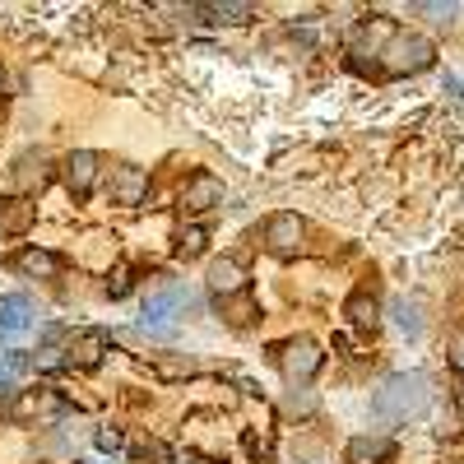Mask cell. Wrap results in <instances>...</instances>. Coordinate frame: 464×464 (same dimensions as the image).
Here are the masks:
<instances>
[{
    "mask_svg": "<svg viewBox=\"0 0 464 464\" xmlns=\"http://www.w3.org/2000/svg\"><path fill=\"white\" fill-rule=\"evenodd\" d=\"M428 409H432V381L422 372H395L376 391V413L385 422H409V418H422Z\"/></svg>",
    "mask_w": 464,
    "mask_h": 464,
    "instance_id": "cell-1",
    "label": "cell"
},
{
    "mask_svg": "<svg viewBox=\"0 0 464 464\" xmlns=\"http://www.w3.org/2000/svg\"><path fill=\"white\" fill-rule=\"evenodd\" d=\"M381 56H385V70L391 74H422V70H432L437 47L428 43V37H418V33H395Z\"/></svg>",
    "mask_w": 464,
    "mask_h": 464,
    "instance_id": "cell-2",
    "label": "cell"
},
{
    "mask_svg": "<svg viewBox=\"0 0 464 464\" xmlns=\"http://www.w3.org/2000/svg\"><path fill=\"white\" fill-rule=\"evenodd\" d=\"M186 302H190L186 288H168L159 297H149L144 302V316H140V330L144 334H172V321H177V312H181Z\"/></svg>",
    "mask_w": 464,
    "mask_h": 464,
    "instance_id": "cell-3",
    "label": "cell"
},
{
    "mask_svg": "<svg viewBox=\"0 0 464 464\" xmlns=\"http://www.w3.org/2000/svg\"><path fill=\"white\" fill-rule=\"evenodd\" d=\"M279 362H284V376H288L293 385H302V381H312V376L321 372L325 353H321V343H316V339H293V343H284Z\"/></svg>",
    "mask_w": 464,
    "mask_h": 464,
    "instance_id": "cell-4",
    "label": "cell"
},
{
    "mask_svg": "<svg viewBox=\"0 0 464 464\" xmlns=\"http://www.w3.org/2000/svg\"><path fill=\"white\" fill-rule=\"evenodd\" d=\"M302 242H306V223L297 214H275L265 223V246L275 256H297Z\"/></svg>",
    "mask_w": 464,
    "mask_h": 464,
    "instance_id": "cell-5",
    "label": "cell"
},
{
    "mask_svg": "<svg viewBox=\"0 0 464 464\" xmlns=\"http://www.w3.org/2000/svg\"><path fill=\"white\" fill-rule=\"evenodd\" d=\"M111 200L116 205H144L149 200V172L126 163V168H116L111 172Z\"/></svg>",
    "mask_w": 464,
    "mask_h": 464,
    "instance_id": "cell-6",
    "label": "cell"
},
{
    "mask_svg": "<svg viewBox=\"0 0 464 464\" xmlns=\"http://www.w3.org/2000/svg\"><path fill=\"white\" fill-rule=\"evenodd\" d=\"M98 181V153L93 149H74L70 159H65V186H70V196H89Z\"/></svg>",
    "mask_w": 464,
    "mask_h": 464,
    "instance_id": "cell-7",
    "label": "cell"
},
{
    "mask_svg": "<svg viewBox=\"0 0 464 464\" xmlns=\"http://www.w3.org/2000/svg\"><path fill=\"white\" fill-rule=\"evenodd\" d=\"M181 205H186V209H214V205H223V181H218L214 172L186 177V186H181Z\"/></svg>",
    "mask_w": 464,
    "mask_h": 464,
    "instance_id": "cell-8",
    "label": "cell"
},
{
    "mask_svg": "<svg viewBox=\"0 0 464 464\" xmlns=\"http://www.w3.org/2000/svg\"><path fill=\"white\" fill-rule=\"evenodd\" d=\"M246 265L242 260H232V256H223V260H214L209 265V288L218 293V297H232V293H242L246 288Z\"/></svg>",
    "mask_w": 464,
    "mask_h": 464,
    "instance_id": "cell-9",
    "label": "cell"
},
{
    "mask_svg": "<svg viewBox=\"0 0 464 464\" xmlns=\"http://www.w3.org/2000/svg\"><path fill=\"white\" fill-rule=\"evenodd\" d=\"M395 455L391 437H353L348 441V464H385Z\"/></svg>",
    "mask_w": 464,
    "mask_h": 464,
    "instance_id": "cell-10",
    "label": "cell"
},
{
    "mask_svg": "<svg viewBox=\"0 0 464 464\" xmlns=\"http://www.w3.org/2000/svg\"><path fill=\"white\" fill-rule=\"evenodd\" d=\"M28 325H33V302H28L24 293L0 297V334H19V330H28Z\"/></svg>",
    "mask_w": 464,
    "mask_h": 464,
    "instance_id": "cell-11",
    "label": "cell"
},
{
    "mask_svg": "<svg viewBox=\"0 0 464 464\" xmlns=\"http://www.w3.org/2000/svg\"><path fill=\"white\" fill-rule=\"evenodd\" d=\"M47 159L43 153H19L14 159V172H10V181L19 186V190H33V186H47Z\"/></svg>",
    "mask_w": 464,
    "mask_h": 464,
    "instance_id": "cell-12",
    "label": "cell"
},
{
    "mask_svg": "<svg viewBox=\"0 0 464 464\" xmlns=\"http://www.w3.org/2000/svg\"><path fill=\"white\" fill-rule=\"evenodd\" d=\"M14 269H19V275H33V279H56L61 275V256H52V251H24L14 260Z\"/></svg>",
    "mask_w": 464,
    "mask_h": 464,
    "instance_id": "cell-13",
    "label": "cell"
},
{
    "mask_svg": "<svg viewBox=\"0 0 464 464\" xmlns=\"http://www.w3.org/2000/svg\"><path fill=\"white\" fill-rule=\"evenodd\" d=\"M196 14H209V24H251L256 5H242V0H223V5H200Z\"/></svg>",
    "mask_w": 464,
    "mask_h": 464,
    "instance_id": "cell-14",
    "label": "cell"
},
{
    "mask_svg": "<svg viewBox=\"0 0 464 464\" xmlns=\"http://www.w3.org/2000/svg\"><path fill=\"white\" fill-rule=\"evenodd\" d=\"M391 316H395V325H400L409 339L422 334V306H418L413 297H395V302H391Z\"/></svg>",
    "mask_w": 464,
    "mask_h": 464,
    "instance_id": "cell-15",
    "label": "cell"
},
{
    "mask_svg": "<svg viewBox=\"0 0 464 464\" xmlns=\"http://www.w3.org/2000/svg\"><path fill=\"white\" fill-rule=\"evenodd\" d=\"M102 343H107V334H98V330H93V334H84L80 343H70V358H65V362H80V367H93V362L102 358Z\"/></svg>",
    "mask_w": 464,
    "mask_h": 464,
    "instance_id": "cell-16",
    "label": "cell"
},
{
    "mask_svg": "<svg viewBox=\"0 0 464 464\" xmlns=\"http://www.w3.org/2000/svg\"><path fill=\"white\" fill-rule=\"evenodd\" d=\"M381 37H391V19H372V24H362L358 37H353V56H367V47H376Z\"/></svg>",
    "mask_w": 464,
    "mask_h": 464,
    "instance_id": "cell-17",
    "label": "cell"
},
{
    "mask_svg": "<svg viewBox=\"0 0 464 464\" xmlns=\"http://www.w3.org/2000/svg\"><path fill=\"white\" fill-rule=\"evenodd\" d=\"M348 321H353V325H376V321H381L376 297H367V293H353V297H348Z\"/></svg>",
    "mask_w": 464,
    "mask_h": 464,
    "instance_id": "cell-18",
    "label": "cell"
},
{
    "mask_svg": "<svg viewBox=\"0 0 464 464\" xmlns=\"http://www.w3.org/2000/svg\"><path fill=\"white\" fill-rule=\"evenodd\" d=\"M130 459L135 464H172V450L163 441H135L130 446Z\"/></svg>",
    "mask_w": 464,
    "mask_h": 464,
    "instance_id": "cell-19",
    "label": "cell"
},
{
    "mask_svg": "<svg viewBox=\"0 0 464 464\" xmlns=\"http://www.w3.org/2000/svg\"><path fill=\"white\" fill-rule=\"evenodd\" d=\"M205 237H209L205 227H181V232H177V256H181V260H196V256L205 251Z\"/></svg>",
    "mask_w": 464,
    "mask_h": 464,
    "instance_id": "cell-20",
    "label": "cell"
},
{
    "mask_svg": "<svg viewBox=\"0 0 464 464\" xmlns=\"http://www.w3.org/2000/svg\"><path fill=\"white\" fill-rule=\"evenodd\" d=\"M0 227H5V232H28V227H33V205H28V200H10Z\"/></svg>",
    "mask_w": 464,
    "mask_h": 464,
    "instance_id": "cell-21",
    "label": "cell"
},
{
    "mask_svg": "<svg viewBox=\"0 0 464 464\" xmlns=\"http://www.w3.org/2000/svg\"><path fill=\"white\" fill-rule=\"evenodd\" d=\"M93 441H98V450H121V432H116V428H102Z\"/></svg>",
    "mask_w": 464,
    "mask_h": 464,
    "instance_id": "cell-22",
    "label": "cell"
},
{
    "mask_svg": "<svg viewBox=\"0 0 464 464\" xmlns=\"http://www.w3.org/2000/svg\"><path fill=\"white\" fill-rule=\"evenodd\" d=\"M450 367L464 376V334H455V339H450Z\"/></svg>",
    "mask_w": 464,
    "mask_h": 464,
    "instance_id": "cell-23",
    "label": "cell"
},
{
    "mask_svg": "<svg viewBox=\"0 0 464 464\" xmlns=\"http://www.w3.org/2000/svg\"><path fill=\"white\" fill-rule=\"evenodd\" d=\"M126 293H130V275L121 269V275H116V279L107 284V297H126Z\"/></svg>",
    "mask_w": 464,
    "mask_h": 464,
    "instance_id": "cell-24",
    "label": "cell"
},
{
    "mask_svg": "<svg viewBox=\"0 0 464 464\" xmlns=\"http://www.w3.org/2000/svg\"><path fill=\"white\" fill-rule=\"evenodd\" d=\"M10 395H14V381H10V376H0V404H5Z\"/></svg>",
    "mask_w": 464,
    "mask_h": 464,
    "instance_id": "cell-25",
    "label": "cell"
},
{
    "mask_svg": "<svg viewBox=\"0 0 464 464\" xmlns=\"http://www.w3.org/2000/svg\"><path fill=\"white\" fill-rule=\"evenodd\" d=\"M455 409H459V413H464V381H459V385H455Z\"/></svg>",
    "mask_w": 464,
    "mask_h": 464,
    "instance_id": "cell-26",
    "label": "cell"
}]
</instances>
